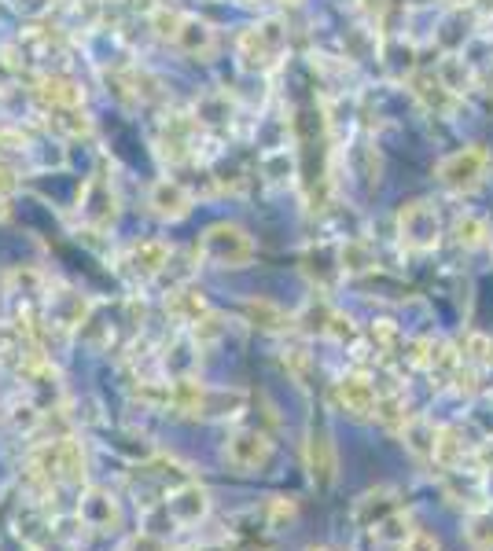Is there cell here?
<instances>
[{
    "label": "cell",
    "mask_w": 493,
    "mask_h": 551,
    "mask_svg": "<svg viewBox=\"0 0 493 551\" xmlns=\"http://www.w3.org/2000/svg\"><path fill=\"white\" fill-rule=\"evenodd\" d=\"M195 254L210 265H218V269H247L258 254L254 247V239L247 228L232 225V221H218V225H210L203 236H199V247Z\"/></svg>",
    "instance_id": "2"
},
{
    "label": "cell",
    "mask_w": 493,
    "mask_h": 551,
    "mask_svg": "<svg viewBox=\"0 0 493 551\" xmlns=\"http://www.w3.org/2000/svg\"><path fill=\"white\" fill-rule=\"evenodd\" d=\"M446 4H475V0H446Z\"/></svg>",
    "instance_id": "47"
},
{
    "label": "cell",
    "mask_w": 493,
    "mask_h": 551,
    "mask_svg": "<svg viewBox=\"0 0 493 551\" xmlns=\"http://www.w3.org/2000/svg\"><path fill=\"white\" fill-rule=\"evenodd\" d=\"M48 4H70V0H41V8H48Z\"/></svg>",
    "instance_id": "46"
},
{
    "label": "cell",
    "mask_w": 493,
    "mask_h": 551,
    "mask_svg": "<svg viewBox=\"0 0 493 551\" xmlns=\"http://www.w3.org/2000/svg\"><path fill=\"white\" fill-rule=\"evenodd\" d=\"M262 173L273 180V184H291V180H295V155H291L287 147L269 151V155L262 158Z\"/></svg>",
    "instance_id": "28"
},
{
    "label": "cell",
    "mask_w": 493,
    "mask_h": 551,
    "mask_svg": "<svg viewBox=\"0 0 493 551\" xmlns=\"http://www.w3.org/2000/svg\"><path fill=\"white\" fill-rule=\"evenodd\" d=\"M12 217V195H0V221Z\"/></svg>",
    "instance_id": "43"
},
{
    "label": "cell",
    "mask_w": 493,
    "mask_h": 551,
    "mask_svg": "<svg viewBox=\"0 0 493 551\" xmlns=\"http://www.w3.org/2000/svg\"><path fill=\"white\" fill-rule=\"evenodd\" d=\"M460 360H464V364H475V368H486V364H493V338H486V335H468V342H464V353H460Z\"/></svg>",
    "instance_id": "33"
},
{
    "label": "cell",
    "mask_w": 493,
    "mask_h": 551,
    "mask_svg": "<svg viewBox=\"0 0 493 551\" xmlns=\"http://www.w3.org/2000/svg\"><path fill=\"white\" fill-rule=\"evenodd\" d=\"M126 4V12H133V15H144L148 19L155 8H159V0H122Z\"/></svg>",
    "instance_id": "41"
},
{
    "label": "cell",
    "mask_w": 493,
    "mask_h": 551,
    "mask_svg": "<svg viewBox=\"0 0 493 551\" xmlns=\"http://www.w3.org/2000/svg\"><path fill=\"white\" fill-rule=\"evenodd\" d=\"M45 129L59 140H85L92 136V118L85 114V107H56V111H45Z\"/></svg>",
    "instance_id": "19"
},
{
    "label": "cell",
    "mask_w": 493,
    "mask_h": 551,
    "mask_svg": "<svg viewBox=\"0 0 493 551\" xmlns=\"http://www.w3.org/2000/svg\"><path fill=\"white\" fill-rule=\"evenodd\" d=\"M122 551H170V544H166L155 529H144V533H133V537L122 544Z\"/></svg>",
    "instance_id": "36"
},
{
    "label": "cell",
    "mask_w": 493,
    "mask_h": 551,
    "mask_svg": "<svg viewBox=\"0 0 493 551\" xmlns=\"http://www.w3.org/2000/svg\"><path fill=\"white\" fill-rule=\"evenodd\" d=\"M199 144H203V129L195 122V114L188 111H170L162 114L159 133H155V155L166 166H184L199 158Z\"/></svg>",
    "instance_id": "3"
},
{
    "label": "cell",
    "mask_w": 493,
    "mask_h": 551,
    "mask_svg": "<svg viewBox=\"0 0 493 551\" xmlns=\"http://www.w3.org/2000/svg\"><path fill=\"white\" fill-rule=\"evenodd\" d=\"M368 342L376 349V357H387V353H394V349L402 346V331L390 320H376V324L368 327Z\"/></svg>",
    "instance_id": "31"
},
{
    "label": "cell",
    "mask_w": 493,
    "mask_h": 551,
    "mask_svg": "<svg viewBox=\"0 0 493 551\" xmlns=\"http://www.w3.org/2000/svg\"><path fill=\"white\" fill-rule=\"evenodd\" d=\"M431 460H435L442 471H457L460 460H464V434H460V427L435 430V452H431Z\"/></svg>",
    "instance_id": "23"
},
{
    "label": "cell",
    "mask_w": 493,
    "mask_h": 551,
    "mask_svg": "<svg viewBox=\"0 0 493 551\" xmlns=\"http://www.w3.org/2000/svg\"><path fill=\"white\" fill-rule=\"evenodd\" d=\"M295 515H299V507H295L291 496H273L269 500V529H287L295 522Z\"/></svg>",
    "instance_id": "35"
},
{
    "label": "cell",
    "mask_w": 493,
    "mask_h": 551,
    "mask_svg": "<svg viewBox=\"0 0 493 551\" xmlns=\"http://www.w3.org/2000/svg\"><path fill=\"white\" fill-rule=\"evenodd\" d=\"M15 188H19V169L8 158H0V195H12Z\"/></svg>",
    "instance_id": "40"
},
{
    "label": "cell",
    "mask_w": 493,
    "mask_h": 551,
    "mask_svg": "<svg viewBox=\"0 0 493 551\" xmlns=\"http://www.w3.org/2000/svg\"><path fill=\"white\" fill-rule=\"evenodd\" d=\"M413 96L424 103V111H431V114H449L457 107V92L442 81V74H416Z\"/></svg>",
    "instance_id": "18"
},
{
    "label": "cell",
    "mask_w": 493,
    "mask_h": 551,
    "mask_svg": "<svg viewBox=\"0 0 493 551\" xmlns=\"http://www.w3.org/2000/svg\"><path fill=\"white\" fill-rule=\"evenodd\" d=\"M398 236L409 250H435L442 239V225L431 203H409L398 214Z\"/></svg>",
    "instance_id": "9"
},
{
    "label": "cell",
    "mask_w": 493,
    "mask_h": 551,
    "mask_svg": "<svg viewBox=\"0 0 493 551\" xmlns=\"http://www.w3.org/2000/svg\"><path fill=\"white\" fill-rule=\"evenodd\" d=\"M357 4V12L365 15L368 23H379L383 15H387V8H390V0H354Z\"/></svg>",
    "instance_id": "39"
},
{
    "label": "cell",
    "mask_w": 493,
    "mask_h": 551,
    "mask_svg": "<svg viewBox=\"0 0 493 551\" xmlns=\"http://www.w3.org/2000/svg\"><path fill=\"white\" fill-rule=\"evenodd\" d=\"M306 551H332V548H306Z\"/></svg>",
    "instance_id": "49"
},
{
    "label": "cell",
    "mask_w": 493,
    "mask_h": 551,
    "mask_svg": "<svg viewBox=\"0 0 493 551\" xmlns=\"http://www.w3.org/2000/svg\"><path fill=\"white\" fill-rule=\"evenodd\" d=\"M148 23H151V30H155V37H162V41H170L173 45V37H177V30H181V23H184V12H177L170 4H159V8L148 15Z\"/></svg>",
    "instance_id": "30"
},
{
    "label": "cell",
    "mask_w": 493,
    "mask_h": 551,
    "mask_svg": "<svg viewBox=\"0 0 493 551\" xmlns=\"http://www.w3.org/2000/svg\"><path fill=\"white\" fill-rule=\"evenodd\" d=\"M207 313L210 305L207 298H203V291H195L188 283H184V287H173V291L166 294V316H170L177 327H188V331H192Z\"/></svg>",
    "instance_id": "16"
},
{
    "label": "cell",
    "mask_w": 493,
    "mask_h": 551,
    "mask_svg": "<svg viewBox=\"0 0 493 551\" xmlns=\"http://www.w3.org/2000/svg\"><path fill=\"white\" fill-rule=\"evenodd\" d=\"M78 522L81 529H92V533H107V529H118L122 522V511H118V500L107 489H85L78 504Z\"/></svg>",
    "instance_id": "14"
},
{
    "label": "cell",
    "mask_w": 493,
    "mask_h": 551,
    "mask_svg": "<svg viewBox=\"0 0 493 551\" xmlns=\"http://www.w3.org/2000/svg\"><path fill=\"white\" fill-rule=\"evenodd\" d=\"M376 269V250L368 247V239H343L339 247V272L343 276H365Z\"/></svg>",
    "instance_id": "22"
},
{
    "label": "cell",
    "mask_w": 493,
    "mask_h": 551,
    "mask_svg": "<svg viewBox=\"0 0 493 551\" xmlns=\"http://www.w3.org/2000/svg\"><path fill=\"white\" fill-rule=\"evenodd\" d=\"M34 103L37 111H56V107H85V89L81 81H74L63 70H45L34 78Z\"/></svg>",
    "instance_id": "10"
},
{
    "label": "cell",
    "mask_w": 493,
    "mask_h": 551,
    "mask_svg": "<svg viewBox=\"0 0 493 551\" xmlns=\"http://www.w3.org/2000/svg\"><path fill=\"white\" fill-rule=\"evenodd\" d=\"M195 122L203 133H225L236 125V103L229 100V92H207L203 100L195 103Z\"/></svg>",
    "instance_id": "17"
},
{
    "label": "cell",
    "mask_w": 493,
    "mask_h": 551,
    "mask_svg": "<svg viewBox=\"0 0 493 551\" xmlns=\"http://www.w3.org/2000/svg\"><path fill=\"white\" fill-rule=\"evenodd\" d=\"M56 463H59V482L81 485L89 478V456L78 438H56Z\"/></svg>",
    "instance_id": "20"
},
{
    "label": "cell",
    "mask_w": 493,
    "mask_h": 551,
    "mask_svg": "<svg viewBox=\"0 0 493 551\" xmlns=\"http://www.w3.org/2000/svg\"><path fill=\"white\" fill-rule=\"evenodd\" d=\"M468 540L475 548H493V522L486 515H471L468 522Z\"/></svg>",
    "instance_id": "37"
},
{
    "label": "cell",
    "mask_w": 493,
    "mask_h": 551,
    "mask_svg": "<svg viewBox=\"0 0 493 551\" xmlns=\"http://www.w3.org/2000/svg\"><path fill=\"white\" fill-rule=\"evenodd\" d=\"M273 4H299V0H273Z\"/></svg>",
    "instance_id": "48"
},
{
    "label": "cell",
    "mask_w": 493,
    "mask_h": 551,
    "mask_svg": "<svg viewBox=\"0 0 493 551\" xmlns=\"http://www.w3.org/2000/svg\"><path fill=\"white\" fill-rule=\"evenodd\" d=\"M302 456H306L310 482L317 485V489H332L335 478H339V452H335L332 430H328V427H310Z\"/></svg>",
    "instance_id": "7"
},
{
    "label": "cell",
    "mask_w": 493,
    "mask_h": 551,
    "mask_svg": "<svg viewBox=\"0 0 493 551\" xmlns=\"http://www.w3.org/2000/svg\"><path fill=\"white\" fill-rule=\"evenodd\" d=\"M287 52V26L284 19H262L258 26H247L236 37V56H240L243 70H258V74H269L284 63Z\"/></svg>",
    "instance_id": "1"
},
{
    "label": "cell",
    "mask_w": 493,
    "mask_h": 551,
    "mask_svg": "<svg viewBox=\"0 0 493 551\" xmlns=\"http://www.w3.org/2000/svg\"><path fill=\"white\" fill-rule=\"evenodd\" d=\"M199 551H229L225 544H207V548H199Z\"/></svg>",
    "instance_id": "45"
},
{
    "label": "cell",
    "mask_w": 493,
    "mask_h": 551,
    "mask_svg": "<svg viewBox=\"0 0 493 551\" xmlns=\"http://www.w3.org/2000/svg\"><path fill=\"white\" fill-rule=\"evenodd\" d=\"M148 206H151V214L159 217V221H184V217L192 214V192L184 188L181 180H170V177H162L151 184V192H148Z\"/></svg>",
    "instance_id": "13"
},
{
    "label": "cell",
    "mask_w": 493,
    "mask_h": 551,
    "mask_svg": "<svg viewBox=\"0 0 493 551\" xmlns=\"http://www.w3.org/2000/svg\"><path fill=\"white\" fill-rule=\"evenodd\" d=\"M173 48L184 52V56L192 59H210L218 52V34H214V26L203 23V19H195V15H184L181 30L173 37Z\"/></svg>",
    "instance_id": "15"
},
{
    "label": "cell",
    "mask_w": 493,
    "mask_h": 551,
    "mask_svg": "<svg viewBox=\"0 0 493 551\" xmlns=\"http://www.w3.org/2000/svg\"><path fill=\"white\" fill-rule=\"evenodd\" d=\"M12 423H15V430H26V434H34L41 423H45V412L34 405V401H19V405H12Z\"/></svg>",
    "instance_id": "34"
},
{
    "label": "cell",
    "mask_w": 493,
    "mask_h": 551,
    "mask_svg": "<svg viewBox=\"0 0 493 551\" xmlns=\"http://www.w3.org/2000/svg\"><path fill=\"white\" fill-rule=\"evenodd\" d=\"M372 537L379 540V544H390V548H402L405 540L413 537V518L405 515L402 507L398 511H390L387 518H379L376 526H372Z\"/></svg>",
    "instance_id": "24"
},
{
    "label": "cell",
    "mask_w": 493,
    "mask_h": 551,
    "mask_svg": "<svg viewBox=\"0 0 493 551\" xmlns=\"http://www.w3.org/2000/svg\"><path fill=\"white\" fill-rule=\"evenodd\" d=\"M225 460L243 474L265 471L269 460H273V438L258 427H236L225 438Z\"/></svg>",
    "instance_id": "6"
},
{
    "label": "cell",
    "mask_w": 493,
    "mask_h": 551,
    "mask_svg": "<svg viewBox=\"0 0 493 551\" xmlns=\"http://www.w3.org/2000/svg\"><path fill=\"white\" fill-rule=\"evenodd\" d=\"M280 364H284V372L295 379L299 386H306V379H310L313 372V357L306 346H287L284 353H280Z\"/></svg>",
    "instance_id": "29"
},
{
    "label": "cell",
    "mask_w": 493,
    "mask_h": 551,
    "mask_svg": "<svg viewBox=\"0 0 493 551\" xmlns=\"http://www.w3.org/2000/svg\"><path fill=\"white\" fill-rule=\"evenodd\" d=\"M12 144V136H8V129H0V158H4V147Z\"/></svg>",
    "instance_id": "44"
},
{
    "label": "cell",
    "mask_w": 493,
    "mask_h": 551,
    "mask_svg": "<svg viewBox=\"0 0 493 551\" xmlns=\"http://www.w3.org/2000/svg\"><path fill=\"white\" fill-rule=\"evenodd\" d=\"M170 258H173V247L166 239H140V243H133V247L122 254V272H126L129 280L151 283L166 272Z\"/></svg>",
    "instance_id": "8"
},
{
    "label": "cell",
    "mask_w": 493,
    "mask_h": 551,
    "mask_svg": "<svg viewBox=\"0 0 493 551\" xmlns=\"http://www.w3.org/2000/svg\"><path fill=\"white\" fill-rule=\"evenodd\" d=\"M402 551H442L435 533H427V529H413V537L405 540Z\"/></svg>",
    "instance_id": "38"
},
{
    "label": "cell",
    "mask_w": 493,
    "mask_h": 551,
    "mask_svg": "<svg viewBox=\"0 0 493 551\" xmlns=\"http://www.w3.org/2000/svg\"><path fill=\"white\" fill-rule=\"evenodd\" d=\"M240 4H254V0H240Z\"/></svg>",
    "instance_id": "50"
},
{
    "label": "cell",
    "mask_w": 493,
    "mask_h": 551,
    "mask_svg": "<svg viewBox=\"0 0 493 551\" xmlns=\"http://www.w3.org/2000/svg\"><path fill=\"white\" fill-rule=\"evenodd\" d=\"M12 349H15V331L0 320V357H4V353H12Z\"/></svg>",
    "instance_id": "42"
},
{
    "label": "cell",
    "mask_w": 493,
    "mask_h": 551,
    "mask_svg": "<svg viewBox=\"0 0 493 551\" xmlns=\"http://www.w3.org/2000/svg\"><path fill=\"white\" fill-rule=\"evenodd\" d=\"M225 331H229V324H225V316L210 309V313L192 327V338H195V346H210V342H218V338L225 335Z\"/></svg>",
    "instance_id": "32"
},
{
    "label": "cell",
    "mask_w": 493,
    "mask_h": 551,
    "mask_svg": "<svg viewBox=\"0 0 493 551\" xmlns=\"http://www.w3.org/2000/svg\"><path fill=\"white\" fill-rule=\"evenodd\" d=\"M376 386H372V379H368L365 372H346L335 379L332 386V401L343 412H350V416H372L376 412Z\"/></svg>",
    "instance_id": "12"
},
{
    "label": "cell",
    "mask_w": 493,
    "mask_h": 551,
    "mask_svg": "<svg viewBox=\"0 0 493 551\" xmlns=\"http://www.w3.org/2000/svg\"><path fill=\"white\" fill-rule=\"evenodd\" d=\"M486 169H490V155H486V147H464V151H453L438 162V184L453 195H471L475 188H482V180H486Z\"/></svg>",
    "instance_id": "5"
},
{
    "label": "cell",
    "mask_w": 493,
    "mask_h": 551,
    "mask_svg": "<svg viewBox=\"0 0 493 551\" xmlns=\"http://www.w3.org/2000/svg\"><path fill=\"white\" fill-rule=\"evenodd\" d=\"M453 236H457V243L464 250H479V247H486V243H490V225H486L482 217H475V214H464L457 221V228H453Z\"/></svg>",
    "instance_id": "27"
},
{
    "label": "cell",
    "mask_w": 493,
    "mask_h": 551,
    "mask_svg": "<svg viewBox=\"0 0 493 551\" xmlns=\"http://www.w3.org/2000/svg\"><path fill=\"white\" fill-rule=\"evenodd\" d=\"M372 416L383 423V427L390 430V434H402L405 430V423H409V408H405V397L402 394H383V397H376V412Z\"/></svg>",
    "instance_id": "26"
},
{
    "label": "cell",
    "mask_w": 493,
    "mask_h": 551,
    "mask_svg": "<svg viewBox=\"0 0 493 551\" xmlns=\"http://www.w3.org/2000/svg\"><path fill=\"white\" fill-rule=\"evenodd\" d=\"M162 511L170 515L173 526H199L210 515V493L199 482H181L166 493Z\"/></svg>",
    "instance_id": "11"
},
{
    "label": "cell",
    "mask_w": 493,
    "mask_h": 551,
    "mask_svg": "<svg viewBox=\"0 0 493 551\" xmlns=\"http://www.w3.org/2000/svg\"><path fill=\"white\" fill-rule=\"evenodd\" d=\"M243 313L251 320L254 327H262V331H273V335H287V331H295V316L284 313L280 305L265 302V298H251V302H243Z\"/></svg>",
    "instance_id": "21"
},
{
    "label": "cell",
    "mask_w": 493,
    "mask_h": 551,
    "mask_svg": "<svg viewBox=\"0 0 493 551\" xmlns=\"http://www.w3.org/2000/svg\"><path fill=\"white\" fill-rule=\"evenodd\" d=\"M118 206H122V199H118L115 180L107 177V173H92V177L81 184L78 217L92 236H104V232H111V225L118 221Z\"/></svg>",
    "instance_id": "4"
},
{
    "label": "cell",
    "mask_w": 493,
    "mask_h": 551,
    "mask_svg": "<svg viewBox=\"0 0 493 551\" xmlns=\"http://www.w3.org/2000/svg\"><path fill=\"white\" fill-rule=\"evenodd\" d=\"M435 430H438L435 423L424 419V416L409 419L405 430H402V438H405V445H409V452L420 456V460H431V452H435Z\"/></svg>",
    "instance_id": "25"
}]
</instances>
